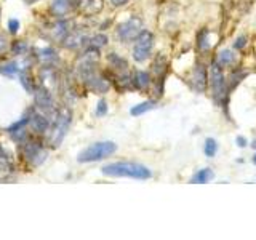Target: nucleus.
Returning a JSON list of instances; mask_svg holds the SVG:
<instances>
[{"label":"nucleus","mask_w":256,"mask_h":240,"mask_svg":"<svg viewBox=\"0 0 256 240\" xmlns=\"http://www.w3.org/2000/svg\"><path fill=\"white\" fill-rule=\"evenodd\" d=\"M236 54L232 53L230 50H221L220 52V54H218V58H216V61H218L222 68H229V66H232V64L236 62Z\"/></svg>","instance_id":"obj_18"},{"label":"nucleus","mask_w":256,"mask_h":240,"mask_svg":"<svg viewBox=\"0 0 256 240\" xmlns=\"http://www.w3.org/2000/svg\"><path fill=\"white\" fill-rule=\"evenodd\" d=\"M132 82H133V88H136V90H140V92H144V90H148V88L150 86L152 80H150L149 72L136 70L133 74V77H132Z\"/></svg>","instance_id":"obj_12"},{"label":"nucleus","mask_w":256,"mask_h":240,"mask_svg":"<svg viewBox=\"0 0 256 240\" xmlns=\"http://www.w3.org/2000/svg\"><path fill=\"white\" fill-rule=\"evenodd\" d=\"M208 86H210L213 101L218 104V106L226 102L228 80H226V76H224L222 66L216 60L210 64V69H208Z\"/></svg>","instance_id":"obj_2"},{"label":"nucleus","mask_w":256,"mask_h":240,"mask_svg":"<svg viewBox=\"0 0 256 240\" xmlns=\"http://www.w3.org/2000/svg\"><path fill=\"white\" fill-rule=\"evenodd\" d=\"M142 30V20L138 16H132L126 21L120 22L117 26V37L122 40V42H132L136 37L141 34Z\"/></svg>","instance_id":"obj_7"},{"label":"nucleus","mask_w":256,"mask_h":240,"mask_svg":"<svg viewBox=\"0 0 256 240\" xmlns=\"http://www.w3.org/2000/svg\"><path fill=\"white\" fill-rule=\"evenodd\" d=\"M236 144H237L238 148H242V149H244V148H246L250 142H248V140L245 138V136L240 134V136H237V138H236Z\"/></svg>","instance_id":"obj_29"},{"label":"nucleus","mask_w":256,"mask_h":240,"mask_svg":"<svg viewBox=\"0 0 256 240\" xmlns=\"http://www.w3.org/2000/svg\"><path fill=\"white\" fill-rule=\"evenodd\" d=\"M246 76V72L245 70H238V69H234L230 72V76H229V80H228V88L229 90H234V88L242 82V78Z\"/></svg>","instance_id":"obj_19"},{"label":"nucleus","mask_w":256,"mask_h":240,"mask_svg":"<svg viewBox=\"0 0 256 240\" xmlns=\"http://www.w3.org/2000/svg\"><path fill=\"white\" fill-rule=\"evenodd\" d=\"M245 46H246V37H244V36L237 37L236 42H234V48H236V50H242V48H245Z\"/></svg>","instance_id":"obj_28"},{"label":"nucleus","mask_w":256,"mask_h":240,"mask_svg":"<svg viewBox=\"0 0 256 240\" xmlns=\"http://www.w3.org/2000/svg\"><path fill=\"white\" fill-rule=\"evenodd\" d=\"M213 178H214V173H213L212 168H202V170H198L192 174L190 182L192 184H206V182H210Z\"/></svg>","instance_id":"obj_14"},{"label":"nucleus","mask_w":256,"mask_h":240,"mask_svg":"<svg viewBox=\"0 0 256 240\" xmlns=\"http://www.w3.org/2000/svg\"><path fill=\"white\" fill-rule=\"evenodd\" d=\"M156 106H157V101H154V100L144 101V102H140V104H136V106H133L130 109V114L133 117H138V116L146 114V112H149L152 109H156Z\"/></svg>","instance_id":"obj_15"},{"label":"nucleus","mask_w":256,"mask_h":240,"mask_svg":"<svg viewBox=\"0 0 256 240\" xmlns=\"http://www.w3.org/2000/svg\"><path fill=\"white\" fill-rule=\"evenodd\" d=\"M21 156L28 160L32 166H38L45 162L46 150L44 149L42 142L36 140H28L24 144H21Z\"/></svg>","instance_id":"obj_6"},{"label":"nucleus","mask_w":256,"mask_h":240,"mask_svg":"<svg viewBox=\"0 0 256 240\" xmlns=\"http://www.w3.org/2000/svg\"><path fill=\"white\" fill-rule=\"evenodd\" d=\"M20 26H21V24H20L18 20H10V21H8V30H10L12 34H16V32L20 30Z\"/></svg>","instance_id":"obj_27"},{"label":"nucleus","mask_w":256,"mask_h":240,"mask_svg":"<svg viewBox=\"0 0 256 240\" xmlns=\"http://www.w3.org/2000/svg\"><path fill=\"white\" fill-rule=\"evenodd\" d=\"M208 37H210V32H208V29L198 30V34H197V46H198L200 53L210 52L212 45H210V42H208Z\"/></svg>","instance_id":"obj_16"},{"label":"nucleus","mask_w":256,"mask_h":240,"mask_svg":"<svg viewBox=\"0 0 256 240\" xmlns=\"http://www.w3.org/2000/svg\"><path fill=\"white\" fill-rule=\"evenodd\" d=\"M109 62H110L112 68H116V69L122 70V72L126 70V68H128V62L124 58H120V56L116 54V53H110L109 54Z\"/></svg>","instance_id":"obj_23"},{"label":"nucleus","mask_w":256,"mask_h":240,"mask_svg":"<svg viewBox=\"0 0 256 240\" xmlns=\"http://www.w3.org/2000/svg\"><path fill=\"white\" fill-rule=\"evenodd\" d=\"M128 2H130V0H110V4L114 5V6H124Z\"/></svg>","instance_id":"obj_31"},{"label":"nucleus","mask_w":256,"mask_h":240,"mask_svg":"<svg viewBox=\"0 0 256 240\" xmlns=\"http://www.w3.org/2000/svg\"><path fill=\"white\" fill-rule=\"evenodd\" d=\"M204 152L208 158H213L216 154H218V142H216L214 138H206L205 144H204Z\"/></svg>","instance_id":"obj_20"},{"label":"nucleus","mask_w":256,"mask_h":240,"mask_svg":"<svg viewBox=\"0 0 256 240\" xmlns=\"http://www.w3.org/2000/svg\"><path fill=\"white\" fill-rule=\"evenodd\" d=\"M74 6H77V0H53L52 12L56 16H64V14H68Z\"/></svg>","instance_id":"obj_13"},{"label":"nucleus","mask_w":256,"mask_h":240,"mask_svg":"<svg viewBox=\"0 0 256 240\" xmlns=\"http://www.w3.org/2000/svg\"><path fill=\"white\" fill-rule=\"evenodd\" d=\"M36 104L38 109H42L44 112H52L53 110V96L52 93L45 90V88H40L36 90Z\"/></svg>","instance_id":"obj_10"},{"label":"nucleus","mask_w":256,"mask_h":240,"mask_svg":"<svg viewBox=\"0 0 256 240\" xmlns=\"http://www.w3.org/2000/svg\"><path fill=\"white\" fill-rule=\"evenodd\" d=\"M6 46H8V42H6V38L0 34V54H2L5 50H6Z\"/></svg>","instance_id":"obj_30"},{"label":"nucleus","mask_w":256,"mask_h":240,"mask_svg":"<svg viewBox=\"0 0 256 240\" xmlns=\"http://www.w3.org/2000/svg\"><path fill=\"white\" fill-rule=\"evenodd\" d=\"M252 162H253V165H256V152H254V156L252 157Z\"/></svg>","instance_id":"obj_33"},{"label":"nucleus","mask_w":256,"mask_h":240,"mask_svg":"<svg viewBox=\"0 0 256 240\" xmlns=\"http://www.w3.org/2000/svg\"><path fill=\"white\" fill-rule=\"evenodd\" d=\"M13 168V160L12 157L6 154L5 149L0 146V172H6Z\"/></svg>","instance_id":"obj_22"},{"label":"nucleus","mask_w":256,"mask_h":240,"mask_svg":"<svg viewBox=\"0 0 256 240\" xmlns=\"http://www.w3.org/2000/svg\"><path fill=\"white\" fill-rule=\"evenodd\" d=\"M101 173L106 176H114V178H132V180H149L152 178V172L146 165L136 162H114L108 164L101 168Z\"/></svg>","instance_id":"obj_1"},{"label":"nucleus","mask_w":256,"mask_h":240,"mask_svg":"<svg viewBox=\"0 0 256 240\" xmlns=\"http://www.w3.org/2000/svg\"><path fill=\"white\" fill-rule=\"evenodd\" d=\"M69 125H70V110L68 109L58 110L53 126H52V132H50V144L53 148H58L62 142L64 136H66L69 130Z\"/></svg>","instance_id":"obj_4"},{"label":"nucleus","mask_w":256,"mask_h":240,"mask_svg":"<svg viewBox=\"0 0 256 240\" xmlns=\"http://www.w3.org/2000/svg\"><path fill=\"white\" fill-rule=\"evenodd\" d=\"M77 6L86 16L98 14L102 10V0H77Z\"/></svg>","instance_id":"obj_11"},{"label":"nucleus","mask_w":256,"mask_h":240,"mask_svg":"<svg viewBox=\"0 0 256 240\" xmlns=\"http://www.w3.org/2000/svg\"><path fill=\"white\" fill-rule=\"evenodd\" d=\"M250 146H252L253 149H256V140H253V141H252V144H250Z\"/></svg>","instance_id":"obj_32"},{"label":"nucleus","mask_w":256,"mask_h":240,"mask_svg":"<svg viewBox=\"0 0 256 240\" xmlns=\"http://www.w3.org/2000/svg\"><path fill=\"white\" fill-rule=\"evenodd\" d=\"M154 46V36L149 30H141V34L134 38V46H133V60L136 62H144L152 52Z\"/></svg>","instance_id":"obj_5"},{"label":"nucleus","mask_w":256,"mask_h":240,"mask_svg":"<svg viewBox=\"0 0 256 240\" xmlns=\"http://www.w3.org/2000/svg\"><path fill=\"white\" fill-rule=\"evenodd\" d=\"M117 150V144L112 141H100L92 146L85 148L78 154L77 160L80 164H90V162H100L102 158L110 157Z\"/></svg>","instance_id":"obj_3"},{"label":"nucleus","mask_w":256,"mask_h":240,"mask_svg":"<svg viewBox=\"0 0 256 240\" xmlns=\"http://www.w3.org/2000/svg\"><path fill=\"white\" fill-rule=\"evenodd\" d=\"M28 50V45L24 44V42H14L13 44V52L16 54H24V52Z\"/></svg>","instance_id":"obj_26"},{"label":"nucleus","mask_w":256,"mask_h":240,"mask_svg":"<svg viewBox=\"0 0 256 240\" xmlns=\"http://www.w3.org/2000/svg\"><path fill=\"white\" fill-rule=\"evenodd\" d=\"M22 68L20 66V62L12 61V62H6L4 66H0V74L6 76V77H14V76H20L21 74Z\"/></svg>","instance_id":"obj_17"},{"label":"nucleus","mask_w":256,"mask_h":240,"mask_svg":"<svg viewBox=\"0 0 256 240\" xmlns=\"http://www.w3.org/2000/svg\"><path fill=\"white\" fill-rule=\"evenodd\" d=\"M40 56V60H42L44 62H54V61H58V53H56L52 46H46V48H42L38 53Z\"/></svg>","instance_id":"obj_21"},{"label":"nucleus","mask_w":256,"mask_h":240,"mask_svg":"<svg viewBox=\"0 0 256 240\" xmlns=\"http://www.w3.org/2000/svg\"><path fill=\"white\" fill-rule=\"evenodd\" d=\"M108 110H109V108H108L106 100H100V101H98V104H96V110H94V114L98 116V117H104V116L108 114Z\"/></svg>","instance_id":"obj_25"},{"label":"nucleus","mask_w":256,"mask_h":240,"mask_svg":"<svg viewBox=\"0 0 256 240\" xmlns=\"http://www.w3.org/2000/svg\"><path fill=\"white\" fill-rule=\"evenodd\" d=\"M90 45H92V48H94V50H100L101 46L108 45V36H104V34H96V36H93Z\"/></svg>","instance_id":"obj_24"},{"label":"nucleus","mask_w":256,"mask_h":240,"mask_svg":"<svg viewBox=\"0 0 256 240\" xmlns=\"http://www.w3.org/2000/svg\"><path fill=\"white\" fill-rule=\"evenodd\" d=\"M190 85L197 93H204L208 86V70L204 64H197L190 77Z\"/></svg>","instance_id":"obj_8"},{"label":"nucleus","mask_w":256,"mask_h":240,"mask_svg":"<svg viewBox=\"0 0 256 240\" xmlns=\"http://www.w3.org/2000/svg\"><path fill=\"white\" fill-rule=\"evenodd\" d=\"M29 125L37 134H44L45 132H48V128H50V122H48V118L42 114V112H37L34 109L30 110Z\"/></svg>","instance_id":"obj_9"}]
</instances>
